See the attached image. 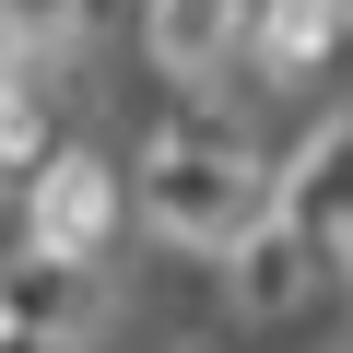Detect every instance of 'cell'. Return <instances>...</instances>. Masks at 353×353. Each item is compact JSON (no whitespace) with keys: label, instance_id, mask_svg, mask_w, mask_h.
Here are the masks:
<instances>
[{"label":"cell","instance_id":"obj_1","mask_svg":"<svg viewBox=\"0 0 353 353\" xmlns=\"http://www.w3.org/2000/svg\"><path fill=\"white\" fill-rule=\"evenodd\" d=\"M94 224H106V176L71 153V165H59V189H48V236L71 248V236H94Z\"/></svg>","mask_w":353,"mask_h":353}]
</instances>
